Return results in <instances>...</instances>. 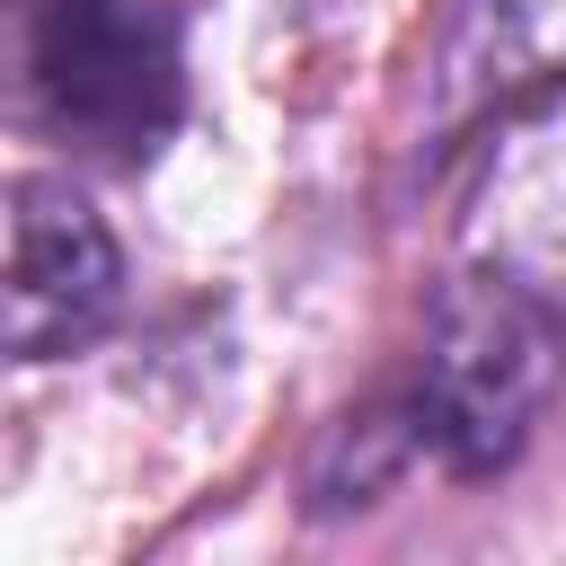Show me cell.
Segmentation results:
<instances>
[{"label":"cell","mask_w":566,"mask_h":566,"mask_svg":"<svg viewBox=\"0 0 566 566\" xmlns=\"http://www.w3.org/2000/svg\"><path fill=\"white\" fill-rule=\"evenodd\" d=\"M124 301V248L106 212L71 177H18L9 186V292L0 336L18 363H53L88 345Z\"/></svg>","instance_id":"obj_3"},{"label":"cell","mask_w":566,"mask_h":566,"mask_svg":"<svg viewBox=\"0 0 566 566\" xmlns=\"http://www.w3.org/2000/svg\"><path fill=\"white\" fill-rule=\"evenodd\" d=\"M566 371V327L557 310L478 265V274H451L442 301H433V327H424V380H416V424H424V451L451 469V478H495L513 469V451L531 442L548 389Z\"/></svg>","instance_id":"obj_1"},{"label":"cell","mask_w":566,"mask_h":566,"mask_svg":"<svg viewBox=\"0 0 566 566\" xmlns=\"http://www.w3.org/2000/svg\"><path fill=\"white\" fill-rule=\"evenodd\" d=\"M424 451V424H416V398L407 407H363L327 433L318 469H310V513H354L371 495H389V478Z\"/></svg>","instance_id":"obj_5"},{"label":"cell","mask_w":566,"mask_h":566,"mask_svg":"<svg viewBox=\"0 0 566 566\" xmlns=\"http://www.w3.org/2000/svg\"><path fill=\"white\" fill-rule=\"evenodd\" d=\"M566 88V0H460L433 53V133Z\"/></svg>","instance_id":"obj_4"},{"label":"cell","mask_w":566,"mask_h":566,"mask_svg":"<svg viewBox=\"0 0 566 566\" xmlns=\"http://www.w3.org/2000/svg\"><path fill=\"white\" fill-rule=\"evenodd\" d=\"M18 88L44 133L88 159H150L186 106L177 27L159 0H27Z\"/></svg>","instance_id":"obj_2"}]
</instances>
